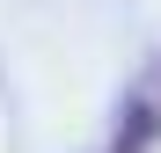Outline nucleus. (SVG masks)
<instances>
[{
	"instance_id": "1",
	"label": "nucleus",
	"mask_w": 161,
	"mask_h": 153,
	"mask_svg": "<svg viewBox=\"0 0 161 153\" xmlns=\"http://www.w3.org/2000/svg\"><path fill=\"white\" fill-rule=\"evenodd\" d=\"M110 153H147V102H132L125 110V124H117V146Z\"/></svg>"
}]
</instances>
